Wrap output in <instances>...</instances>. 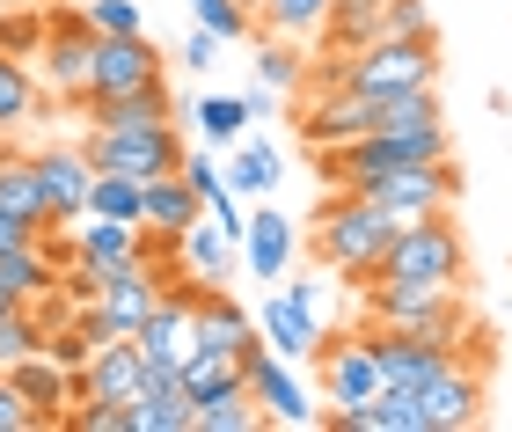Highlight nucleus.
<instances>
[{
	"label": "nucleus",
	"mask_w": 512,
	"mask_h": 432,
	"mask_svg": "<svg viewBox=\"0 0 512 432\" xmlns=\"http://www.w3.org/2000/svg\"><path fill=\"white\" fill-rule=\"evenodd\" d=\"M395 227L403 220L381 213L366 191H330V206L315 213V264L337 271V279H352V286H366L381 271V257H388Z\"/></svg>",
	"instance_id": "obj_1"
},
{
	"label": "nucleus",
	"mask_w": 512,
	"mask_h": 432,
	"mask_svg": "<svg viewBox=\"0 0 512 432\" xmlns=\"http://www.w3.org/2000/svg\"><path fill=\"white\" fill-rule=\"evenodd\" d=\"M374 279H439V286H461V279H469V242H461V227L447 213L403 220Z\"/></svg>",
	"instance_id": "obj_2"
},
{
	"label": "nucleus",
	"mask_w": 512,
	"mask_h": 432,
	"mask_svg": "<svg viewBox=\"0 0 512 432\" xmlns=\"http://www.w3.org/2000/svg\"><path fill=\"white\" fill-rule=\"evenodd\" d=\"M366 315H374V330L461 337V301L439 279H366Z\"/></svg>",
	"instance_id": "obj_3"
},
{
	"label": "nucleus",
	"mask_w": 512,
	"mask_h": 432,
	"mask_svg": "<svg viewBox=\"0 0 512 432\" xmlns=\"http://www.w3.org/2000/svg\"><path fill=\"white\" fill-rule=\"evenodd\" d=\"M88 162L96 169H118V176H139V184H154V176H176L183 169V132L176 118L169 125H118V132H103V125H88Z\"/></svg>",
	"instance_id": "obj_4"
},
{
	"label": "nucleus",
	"mask_w": 512,
	"mask_h": 432,
	"mask_svg": "<svg viewBox=\"0 0 512 432\" xmlns=\"http://www.w3.org/2000/svg\"><path fill=\"white\" fill-rule=\"evenodd\" d=\"M30 66H37V81L52 88L59 103H81L88 96V66H96V22H88V8H52L44 52Z\"/></svg>",
	"instance_id": "obj_5"
},
{
	"label": "nucleus",
	"mask_w": 512,
	"mask_h": 432,
	"mask_svg": "<svg viewBox=\"0 0 512 432\" xmlns=\"http://www.w3.org/2000/svg\"><path fill=\"white\" fill-rule=\"evenodd\" d=\"M315 374H322V403H330V411H359V403H374L388 389L374 337H322L315 345Z\"/></svg>",
	"instance_id": "obj_6"
},
{
	"label": "nucleus",
	"mask_w": 512,
	"mask_h": 432,
	"mask_svg": "<svg viewBox=\"0 0 512 432\" xmlns=\"http://www.w3.org/2000/svg\"><path fill=\"white\" fill-rule=\"evenodd\" d=\"M381 213H395V220H432V213H447L454 198H461V169L439 154V162H403V169H388L374 191Z\"/></svg>",
	"instance_id": "obj_7"
},
{
	"label": "nucleus",
	"mask_w": 512,
	"mask_h": 432,
	"mask_svg": "<svg viewBox=\"0 0 512 432\" xmlns=\"http://www.w3.org/2000/svg\"><path fill=\"white\" fill-rule=\"evenodd\" d=\"M242 367H249V396H256V411H264V425H322V403L300 389L293 359H278L271 345H256Z\"/></svg>",
	"instance_id": "obj_8"
},
{
	"label": "nucleus",
	"mask_w": 512,
	"mask_h": 432,
	"mask_svg": "<svg viewBox=\"0 0 512 432\" xmlns=\"http://www.w3.org/2000/svg\"><path fill=\"white\" fill-rule=\"evenodd\" d=\"M366 132H374V96H359L344 81H315V103L300 110V140L322 154V147H352Z\"/></svg>",
	"instance_id": "obj_9"
},
{
	"label": "nucleus",
	"mask_w": 512,
	"mask_h": 432,
	"mask_svg": "<svg viewBox=\"0 0 512 432\" xmlns=\"http://www.w3.org/2000/svg\"><path fill=\"white\" fill-rule=\"evenodd\" d=\"M37 162V184H44V206H52V227H74L88 220V191H96V162H88V147H44L30 154Z\"/></svg>",
	"instance_id": "obj_10"
},
{
	"label": "nucleus",
	"mask_w": 512,
	"mask_h": 432,
	"mask_svg": "<svg viewBox=\"0 0 512 432\" xmlns=\"http://www.w3.org/2000/svg\"><path fill=\"white\" fill-rule=\"evenodd\" d=\"M161 81V52L147 44V30L139 37H103L96 30V66H88V96L81 103H103V96H132V88Z\"/></svg>",
	"instance_id": "obj_11"
},
{
	"label": "nucleus",
	"mask_w": 512,
	"mask_h": 432,
	"mask_svg": "<svg viewBox=\"0 0 512 432\" xmlns=\"http://www.w3.org/2000/svg\"><path fill=\"white\" fill-rule=\"evenodd\" d=\"M191 352H235V359L256 352V315L227 286L191 293Z\"/></svg>",
	"instance_id": "obj_12"
},
{
	"label": "nucleus",
	"mask_w": 512,
	"mask_h": 432,
	"mask_svg": "<svg viewBox=\"0 0 512 432\" xmlns=\"http://www.w3.org/2000/svg\"><path fill=\"white\" fill-rule=\"evenodd\" d=\"M483 418V374L469 367V359H454L447 374H432L425 389H417V425L425 432H461Z\"/></svg>",
	"instance_id": "obj_13"
},
{
	"label": "nucleus",
	"mask_w": 512,
	"mask_h": 432,
	"mask_svg": "<svg viewBox=\"0 0 512 432\" xmlns=\"http://www.w3.org/2000/svg\"><path fill=\"white\" fill-rule=\"evenodd\" d=\"M139 374H147L139 337H103V345L88 352V367H81V403H132Z\"/></svg>",
	"instance_id": "obj_14"
},
{
	"label": "nucleus",
	"mask_w": 512,
	"mask_h": 432,
	"mask_svg": "<svg viewBox=\"0 0 512 432\" xmlns=\"http://www.w3.org/2000/svg\"><path fill=\"white\" fill-rule=\"evenodd\" d=\"M8 381L22 389V403H30V411H37L44 425H66V418H74V403H81V374H66L59 359H44V352L15 359Z\"/></svg>",
	"instance_id": "obj_15"
},
{
	"label": "nucleus",
	"mask_w": 512,
	"mask_h": 432,
	"mask_svg": "<svg viewBox=\"0 0 512 432\" xmlns=\"http://www.w3.org/2000/svg\"><path fill=\"white\" fill-rule=\"evenodd\" d=\"M154 301H161V279H154V264L147 257H132V264H118V271H103V315H110V330L118 337H139V323L154 315Z\"/></svg>",
	"instance_id": "obj_16"
},
{
	"label": "nucleus",
	"mask_w": 512,
	"mask_h": 432,
	"mask_svg": "<svg viewBox=\"0 0 512 432\" xmlns=\"http://www.w3.org/2000/svg\"><path fill=\"white\" fill-rule=\"evenodd\" d=\"M293 242H300V227L278 213V206H264V198H256V213H249V227H242V264L256 271V286H278V279H286Z\"/></svg>",
	"instance_id": "obj_17"
},
{
	"label": "nucleus",
	"mask_w": 512,
	"mask_h": 432,
	"mask_svg": "<svg viewBox=\"0 0 512 432\" xmlns=\"http://www.w3.org/2000/svg\"><path fill=\"white\" fill-rule=\"evenodd\" d=\"M256 337H264V345H271L278 359H293V367H300V359H315V345H322V323H315L308 308H293L286 293H271V301L256 308Z\"/></svg>",
	"instance_id": "obj_18"
},
{
	"label": "nucleus",
	"mask_w": 512,
	"mask_h": 432,
	"mask_svg": "<svg viewBox=\"0 0 512 432\" xmlns=\"http://www.w3.org/2000/svg\"><path fill=\"white\" fill-rule=\"evenodd\" d=\"M191 220H205V198L183 184V176H154V184H139V227H154V235H183Z\"/></svg>",
	"instance_id": "obj_19"
},
{
	"label": "nucleus",
	"mask_w": 512,
	"mask_h": 432,
	"mask_svg": "<svg viewBox=\"0 0 512 432\" xmlns=\"http://www.w3.org/2000/svg\"><path fill=\"white\" fill-rule=\"evenodd\" d=\"M139 235H147L139 220H110V213H88V227H74V242H81V264L96 271V279L139 257Z\"/></svg>",
	"instance_id": "obj_20"
},
{
	"label": "nucleus",
	"mask_w": 512,
	"mask_h": 432,
	"mask_svg": "<svg viewBox=\"0 0 512 432\" xmlns=\"http://www.w3.org/2000/svg\"><path fill=\"white\" fill-rule=\"evenodd\" d=\"M235 249H242V242L220 235L213 220H191V227L176 235V264L191 271V279H205V286H227V271H235Z\"/></svg>",
	"instance_id": "obj_21"
},
{
	"label": "nucleus",
	"mask_w": 512,
	"mask_h": 432,
	"mask_svg": "<svg viewBox=\"0 0 512 432\" xmlns=\"http://www.w3.org/2000/svg\"><path fill=\"white\" fill-rule=\"evenodd\" d=\"M81 110H88V125H103V132H118V125H169L176 96H169V81H147V88H132V96H103V103H81Z\"/></svg>",
	"instance_id": "obj_22"
},
{
	"label": "nucleus",
	"mask_w": 512,
	"mask_h": 432,
	"mask_svg": "<svg viewBox=\"0 0 512 432\" xmlns=\"http://www.w3.org/2000/svg\"><path fill=\"white\" fill-rule=\"evenodd\" d=\"M381 8H388V0H330V22H322V52H330V59H352L359 52V44H374L381 37Z\"/></svg>",
	"instance_id": "obj_23"
},
{
	"label": "nucleus",
	"mask_w": 512,
	"mask_h": 432,
	"mask_svg": "<svg viewBox=\"0 0 512 432\" xmlns=\"http://www.w3.org/2000/svg\"><path fill=\"white\" fill-rule=\"evenodd\" d=\"M176 374H183V396H191V403H213V396L249 389V367H242L235 352H183Z\"/></svg>",
	"instance_id": "obj_24"
},
{
	"label": "nucleus",
	"mask_w": 512,
	"mask_h": 432,
	"mask_svg": "<svg viewBox=\"0 0 512 432\" xmlns=\"http://www.w3.org/2000/svg\"><path fill=\"white\" fill-rule=\"evenodd\" d=\"M0 213H15L22 227H52V206H44V184H37V162L30 154H0Z\"/></svg>",
	"instance_id": "obj_25"
},
{
	"label": "nucleus",
	"mask_w": 512,
	"mask_h": 432,
	"mask_svg": "<svg viewBox=\"0 0 512 432\" xmlns=\"http://www.w3.org/2000/svg\"><path fill=\"white\" fill-rule=\"evenodd\" d=\"M139 352L147 359H183L191 352V293H161L154 315L139 323Z\"/></svg>",
	"instance_id": "obj_26"
},
{
	"label": "nucleus",
	"mask_w": 512,
	"mask_h": 432,
	"mask_svg": "<svg viewBox=\"0 0 512 432\" xmlns=\"http://www.w3.org/2000/svg\"><path fill=\"white\" fill-rule=\"evenodd\" d=\"M249 81L271 88V96H293V88L308 81V52H300L293 37H264V44H256V59H249Z\"/></svg>",
	"instance_id": "obj_27"
},
{
	"label": "nucleus",
	"mask_w": 512,
	"mask_h": 432,
	"mask_svg": "<svg viewBox=\"0 0 512 432\" xmlns=\"http://www.w3.org/2000/svg\"><path fill=\"white\" fill-rule=\"evenodd\" d=\"M278 176H286V169H278V154H271L264 140H249V147L235 154V162H227V191L256 206V198H271V184H278Z\"/></svg>",
	"instance_id": "obj_28"
},
{
	"label": "nucleus",
	"mask_w": 512,
	"mask_h": 432,
	"mask_svg": "<svg viewBox=\"0 0 512 432\" xmlns=\"http://www.w3.org/2000/svg\"><path fill=\"white\" fill-rule=\"evenodd\" d=\"M37 103H44V81H37V66H8V74H0V140H8L15 125H30L37 118Z\"/></svg>",
	"instance_id": "obj_29"
},
{
	"label": "nucleus",
	"mask_w": 512,
	"mask_h": 432,
	"mask_svg": "<svg viewBox=\"0 0 512 432\" xmlns=\"http://www.w3.org/2000/svg\"><path fill=\"white\" fill-rule=\"evenodd\" d=\"M256 22H264V37H315L322 22H330V0H264L256 8Z\"/></svg>",
	"instance_id": "obj_30"
},
{
	"label": "nucleus",
	"mask_w": 512,
	"mask_h": 432,
	"mask_svg": "<svg viewBox=\"0 0 512 432\" xmlns=\"http://www.w3.org/2000/svg\"><path fill=\"white\" fill-rule=\"evenodd\" d=\"M125 411H132V432H191L198 425V403L183 396V389H169V396H132Z\"/></svg>",
	"instance_id": "obj_31"
},
{
	"label": "nucleus",
	"mask_w": 512,
	"mask_h": 432,
	"mask_svg": "<svg viewBox=\"0 0 512 432\" xmlns=\"http://www.w3.org/2000/svg\"><path fill=\"white\" fill-rule=\"evenodd\" d=\"M44 30H52V8H0V52L30 66L44 52Z\"/></svg>",
	"instance_id": "obj_32"
},
{
	"label": "nucleus",
	"mask_w": 512,
	"mask_h": 432,
	"mask_svg": "<svg viewBox=\"0 0 512 432\" xmlns=\"http://www.w3.org/2000/svg\"><path fill=\"white\" fill-rule=\"evenodd\" d=\"M264 425V411H256V396L235 389V396H213V403H198V425L191 432H256Z\"/></svg>",
	"instance_id": "obj_33"
},
{
	"label": "nucleus",
	"mask_w": 512,
	"mask_h": 432,
	"mask_svg": "<svg viewBox=\"0 0 512 432\" xmlns=\"http://www.w3.org/2000/svg\"><path fill=\"white\" fill-rule=\"evenodd\" d=\"M88 213H110V220H139V176L96 169V191H88Z\"/></svg>",
	"instance_id": "obj_34"
},
{
	"label": "nucleus",
	"mask_w": 512,
	"mask_h": 432,
	"mask_svg": "<svg viewBox=\"0 0 512 432\" xmlns=\"http://www.w3.org/2000/svg\"><path fill=\"white\" fill-rule=\"evenodd\" d=\"M30 352H44V330H37L30 301H22V308H8V315H0V374H8L15 359H30Z\"/></svg>",
	"instance_id": "obj_35"
},
{
	"label": "nucleus",
	"mask_w": 512,
	"mask_h": 432,
	"mask_svg": "<svg viewBox=\"0 0 512 432\" xmlns=\"http://www.w3.org/2000/svg\"><path fill=\"white\" fill-rule=\"evenodd\" d=\"M191 22H198V30H213L220 44H235V37L256 30V15L242 8V0H191Z\"/></svg>",
	"instance_id": "obj_36"
},
{
	"label": "nucleus",
	"mask_w": 512,
	"mask_h": 432,
	"mask_svg": "<svg viewBox=\"0 0 512 432\" xmlns=\"http://www.w3.org/2000/svg\"><path fill=\"white\" fill-rule=\"evenodd\" d=\"M198 132L205 140H242L249 132V96H205L198 103Z\"/></svg>",
	"instance_id": "obj_37"
},
{
	"label": "nucleus",
	"mask_w": 512,
	"mask_h": 432,
	"mask_svg": "<svg viewBox=\"0 0 512 432\" xmlns=\"http://www.w3.org/2000/svg\"><path fill=\"white\" fill-rule=\"evenodd\" d=\"M381 37H432V8L425 0H388L381 8Z\"/></svg>",
	"instance_id": "obj_38"
},
{
	"label": "nucleus",
	"mask_w": 512,
	"mask_h": 432,
	"mask_svg": "<svg viewBox=\"0 0 512 432\" xmlns=\"http://www.w3.org/2000/svg\"><path fill=\"white\" fill-rule=\"evenodd\" d=\"M88 352H96V345L81 337V323H59V330H44V359H59L66 374H81V367H88Z\"/></svg>",
	"instance_id": "obj_39"
},
{
	"label": "nucleus",
	"mask_w": 512,
	"mask_h": 432,
	"mask_svg": "<svg viewBox=\"0 0 512 432\" xmlns=\"http://www.w3.org/2000/svg\"><path fill=\"white\" fill-rule=\"evenodd\" d=\"M88 22H96L103 37H139V30H147L132 0H88Z\"/></svg>",
	"instance_id": "obj_40"
},
{
	"label": "nucleus",
	"mask_w": 512,
	"mask_h": 432,
	"mask_svg": "<svg viewBox=\"0 0 512 432\" xmlns=\"http://www.w3.org/2000/svg\"><path fill=\"white\" fill-rule=\"evenodd\" d=\"M44 418L30 411V403H22V389H15V381L8 374H0V432H37Z\"/></svg>",
	"instance_id": "obj_41"
},
{
	"label": "nucleus",
	"mask_w": 512,
	"mask_h": 432,
	"mask_svg": "<svg viewBox=\"0 0 512 432\" xmlns=\"http://www.w3.org/2000/svg\"><path fill=\"white\" fill-rule=\"evenodd\" d=\"M176 176H183V184H191L198 198H213V191L227 184V176H220V162H213V154H183V169H176Z\"/></svg>",
	"instance_id": "obj_42"
},
{
	"label": "nucleus",
	"mask_w": 512,
	"mask_h": 432,
	"mask_svg": "<svg viewBox=\"0 0 512 432\" xmlns=\"http://www.w3.org/2000/svg\"><path fill=\"white\" fill-rule=\"evenodd\" d=\"M176 59L191 66V74H205V66L220 59V37H213V30H198V22H191V37H183V52H176Z\"/></svg>",
	"instance_id": "obj_43"
},
{
	"label": "nucleus",
	"mask_w": 512,
	"mask_h": 432,
	"mask_svg": "<svg viewBox=\"0 0 512 432\" xmlns=\"http://www.w3.org/2000/svg\"><path fill=\"white\" fill-rule=\"evenodd\" d=\"M286 301H293V308H308L315 323H322V286H315V271H308V279H293V286H286Z\"/></svg>",
	"instance_id": "obj_44"
},
{
	"label": "nucleus",
	"mask_w": 512,
	"mask_h": 432,
	"mask_svg": "<svg viewBox=\"0 0 512 432\" xmlns=\"http://www.w3.org/2000/svg\"><path fill=\"white\" fill-rule=\"evenodd\" d=\"M22 242H37V227H22L15 213H0V257H8V249H22Z\"/></svg>",
	"instance_id": "obj_45"
},
{
	"label": "nucleus",
	"mask_w": 512,
	"mask_h": 432,
	"mask_svg": "<svg viewBox=\"0 0 512 432\" xmlns=\"http://www.w3.org/2000/svg\"><path fill=\"white\" fill-rule=\"evenodd\" d=\"M8 308H22V301H15V286H8V279H0V315H8Z\"/></svg>",
	"instance_id": "obj_46"
},
{
	"label": "nucleus",
	"mask_w": 512,
	"mask_h": 432,
	"mask_svg": "<svg viewBox=\"0 0 512 432\" xmlns=\"http://www.w3.org/2000/svg\"><path fill=\"white\" fill-rule=\"evenodd\" d=\"M0 8H44V0H0Z\"/></svg>",
	"instance_id": "obj_47"
},
{
	"label": "nucleus",
	"mask_w": 512,
	"mask_h": 432,
	"mask_svg": "<svg viewBox=\"0 0 512 432\" xmlns=\"http://www.w3.org/2000/svg\"><path fill=\"white\" fill-rule=\"evenodd\" d=\"M8 66H15V59H8V52H0V74H8Z\"/></svg>",
	"instance_id": "obj_48"
},
{
	"label": "nucleus",
	"mask_w": 512,
	"mask_h": 432,
	"mask_svg": "<svg viewBox=\"0 0 512 432\" xmlns=\"http://www.w3.org/2000/svg\"><path fill=\"white\" fill-rule=\"evenodd\" d=\"M242 8H249V15H256V8H264V0H242Z\"/></svg>",
	"instance_id": "obj_49"
},
{
	"label": "nucleus",
	"mask_w": 512,
	"mask_h": 432,
	"mask_svg": "<svg viewBox=\"0 0 512 432\" xmlns=\"http://www.w3.org/2000/svg\"><path fill=\"white\" fill-rule=\"evenodd\" d=\"M0 154H8V147H0Z\"/></svg>",
	"instance_id": "obj_50"
}]
</instances>
